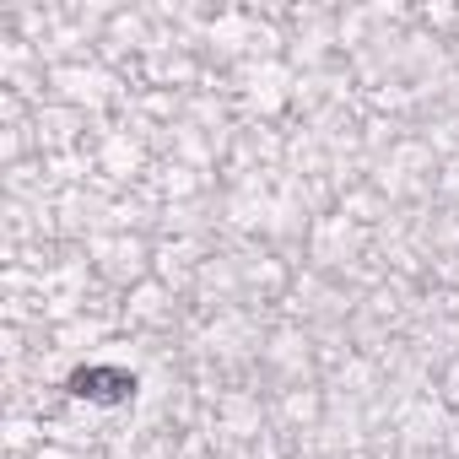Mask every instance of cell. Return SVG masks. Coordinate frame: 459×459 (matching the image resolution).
Returning a JSON list of instances; mask_svg holds the SVG:
<instances>
[{"label":"cell","mask_w":459,"mask_h":459,"mask_svg":"<svg viewBox=\"0 0 459 459\" xmlns=\"http://www.w3.org/2000/svg\"><path fill=\"white\" fill-rule=\"evenodd\" d=\"M65 394H76V400H92V405H125V400H135V373H125V368H76L71 378H65Z\"/></svg>","instance_id":"1"}]
</instances>
